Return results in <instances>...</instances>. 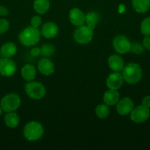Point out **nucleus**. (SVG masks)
Here are the masks:
<instances>
[{"instance_id": "16", "label": "nucleus", "mask_w": 150, "mask_h": 150, "mask_svg": "<svg viewBox=\"0 0 150 150\" xmlns=\"http://www.w3.org/2000/svg\"><path fill=\"white\" fill-rule=\"evenodd\" d=\"M119 98L120 95L117 90L109 89L104 92L103 95V102L108 106H112L117 104L119 100Z\"/></svg>"}, {"instance_id": "22", "label": "nucleus", "mask_w": 150, "mask_h": 150, "mask_svg": "<svg viewBox=\"0 0 150 150\" xmlns=\"http://www.w3.org/2000/svg\"><path fill=\"white\" fill-rule=\"evenodd\" d=\"M19 121L20 119L19 116L14 111L8 112L4 117V123L10 128H15L17 127L19 124Z\"/></svg>"}, {"instance_id": "6", "label": "nucleus", "mask_w": 150, "mask_h": 150, "mask_svg": "<svg viewBox=\"0 0 150 150\" xmlns=\"http://www.w3.org/2000/svg\"><path fill=\"white\" fill-rule=\"evenodd\" d=\"M93 37H94V33L93 30L90 29L88 26H78L77 29L74 31V40L77 43L81 44V45H85L88 44L92 40Z\"/></svg>"}, {"instance_id": "21", "label": "nucleus", "mask_w": 150, "mask_h": 150, "mask_svg": "<svg viewBox=\"0 0 150 150\" xmlns=\"http://www.w3.org/2000/svg\"><path fill=\"white\" fill-rule=\"evenodd\" d=\"M132 4L135 11L144 13L150 7V0H132Z\"/></svg>"}, {"instance_id": "26", "label": "nucleus", "mask_w": 150, "mask_h": 150, "mask_svg": "<svg viewBox=\"0 0 150 150\" xmlns=\"http://www.w3.org/2000/svg\"><path fill=\"white\" fill-rule=\"evenodd\" d=\"M144 47L143 44H141L139 42H135L134 43H131V52L134 53L135 54H141L144 51Z\"/></svg>"}, {"instance_id": "30", "label": "nucleus", "mask_w": 150, "mask_h": 150, "mask_svg": "<svg viewBox=\"0 0 150 150\" xmlns=\"http://www.w3.org/2000/svg\"><path fill=\"white\" fill-rule=\"evenodd\" d=\"M142 105L146 108H150V96H146L142 100Z\"/></svg>"}, {"instance_id": "24", "label": "nucleus", "mask_w": 150, "mask_h": 150, "mask_svg": "<svg viewBox=\"0 0 150 150\" xmlns=\"http://www.w3.org/2000/svg\"><path fill=\"white\" fill-rule=\"evenodd\" d=\"M55 52V47L53 44H44L41 48V54L44 57H50Z\"/></svg>"}, {"instance_id": "11", "label": "nucleus", "mask_w": 150, "mask_h": 150, "mask_svg": "<svg viewBox=\"0 0 150 150\" xmlns=\"http://www.w3.org/2000/svg\"><path fill=\"white\" fill-rule=\"evenodd\" d=\"M124 81V80L122 74H121L119 72H113L110 73L107 78L106 84L109 89L118 90L123 85Z\"/></svg>"}, {"instance_id": "33", "label": "nucleus", "mask_w": 150, "mask_h": 150, "mask_svg": "<svg viewBox=\"0 0 150 150\" xmlns=\"http://www.w3.org/2000/svg\"><path fill=\"white\" fill-rule=\"evenodd\" d=\"M2 112H3V110H2V108H1V105H0V116L2 114Z\"/></svg>"}, {"instance_id": "20", "label": "nucleus", "mask_w": 150, "mask_h": 150, "mask_svg": "<svg viewBox=\"0 0 150 150\" xmlns=\"http://www.w3.org/2000/svg\"><path fill=\"white\" fill-rule=\"evenodd\" d=\"M50 7L49 0H35L33 4V7L35 11L38 14H45L49 10Z\"/></svg>"}, {"instance_id": "2", "label": "nucleus", "mask_w": 150, "mask_h": 150, "mask_svg": "<svg viewBox=\"0 0 150 150\" xmlns=\"http://www.w3.org/2000/svg\"><path fill=\"white\" fill-rule=\"evenodd\" d=\"M124 80L129 84H135L140 81L142 77V70L138 64L129 63L122 70Z\"/></svg>"}, {"instance_id": "13", "label": "nucleus", "mask_w": 150, "mask_h": 150, "mask_svg": "<svg viewBox=\"0 0 150 150\" xmlns=\"http://www.w3.org/2000/svg\"><path fill=\"white\" fill-rule=\"evenodd\" d=\"M38 69L44 76H50L54 71V63L47 57H44L38 62Z\"/></svg>"}, {"instance_id": "17", "label": "nucleus", "mask_w": 150, "mask_h": 150, "mask_svg": "<svg viewBox=\"0 0 150 150\" xmlns=\"http://www.w3.org/2000/svg\"><path fill=\"white\" fill-rule=\"evenodd\" d=\"M17 52V47L13 42L4 43L0 48V56L4 58H11Z\"/></svg>"}, {"instance_id": "29", "label": "nucleus", "mask_w": 150, "mask_h": 150, "mask_svg": "<svg viewBox=\"0 0 150 150\" xmlns=\"http://www.w3.org/2000/svg\"><path fill=\"white\" fill-rule=\"evenodd\" d=\"M143 45L144 48L147 50H150V35L146 36L143 40Z\"/></svg>"}, {"instance_id": "14", "label": "nucleus", "mask_w": 150, "mask_h": 150, "mask_svg": "<svg viewBox=\"0 0 150 150\" xmlns=\"http://www.w3.org/2000/svg\"><path fill=\"white\" fill-rule=\"evenodd\" d=\"M41 34L47 39L54 38L58 34V26L56 23L51 21L46 22L41 28Z\"/></svg>"}, {"instance_id": "27", "label": "nucleus", "mask_w": 150, "mask_h": 150, "mask_svg": "<svg viewBox=\"0 0 150 150\" xmlns=\"http://www.w3.org/2000/svg\"><path fill=\"white\" fill-rule=\"evenodd\" d=\"M9 26L10 24L8 21L4 18H0V35L5 33L8 30Z\"/></svg>"}, {"instance_id": "31", "label": "nucleus", "mask_w": 150, "mask_h": 150, "mask_svg": "<svg viewBox=\"0 0 150 150\" xmlns=\"http://www.w3.org/2000/svg\"><path fill=\"white\" fill-rule=\"evenodd\" d=\"M41 54V48L38 47H34L32 50H31V55L32 57H38Z\"/></svg>"}, {"instance_id": "4", "label": "nucleus", "mask_w": 150, "mask_h": 150, "mask_svg": "<svg viewBox=\"0 0 150 150\" xmlns=\"http://www.w3.org/2000/svg\"><path fill=\"white\" fill-rule=\"evenodd\" d=\"M25 92L27 96L33 100H40L46 95V88L40 82L29 81L25 86Z\"/></svg>"}, {"instance_id": "1", "label": "nucleus", "mask_w": 150, "mask_h": 150, "mask_svg": "<svg viewBox=\"0 0 150 150\" xmlns=\"http://www.w3.org/2000/svg\"><path fill=\"white\" fill-rule=\"evenodd\" d=\"M41 32L38 28L27 26L20 32L19 39L21 43L24 46H33L40 41Z\"/></svg>"}, {"instance_id": "19", "label": "nucleus", "mask_w": 150, "mask_h": 150, "mask_svg": "<svg viewBox=\"0 0 150 150\" xmlns=\"http://www.w3.org/2000/svg\"><path fill=\"white\" fill-rule=\"evenodd\" d=\"M100 19L99 14L96 12H89L85 15V23H86L87 26L94 30L96 26V24L99 23Z\"/></svg>"}, {"instance_id": "23", "label": "nucleus", "mask_w": 150, "mask_h": 150, "mask_svg": "<svg viewBox=\"0 0 150 150\" xmlns=\"http://www.w3.org/2000/svg\"><path fill=\"white\" fill-rule=\"evenodd\" d=\"M96 115L99 119H105L110 115V109L109 106L105 103L100 104L97 105L95 110Z\"/></svg>"}, {"instance_id": "5", "label": "nucleus", "mask_w": 150, "mask_h": 150, "mask_svg": "<svg viewBox=\"0 0 150 150\" xmlns=\"http://www.w3.org/2000/svg\"><path fill=\"white\" fill-rule=\"evenodd\" d=\"M21 105L20 97L15 93L6 95L1 99L0 105L4 111L13 112L17 110Z\"/></svg>"}, {"instance_id": "3", "label": "nucleus", "mask_w": 150, "mask_h": 150, "mask_svg": "<svg viewBox=\"0 0 150 150\" xmlns=\"http://www.w3.org/2000/svg\"><path fill=\"white\" fill-rule=\"evenodd\" d=\"M44 127L42 125L36 121L28 122L24 128V136L29 142H36L39 140L44 135Z\"/></svg>"}, {"instance_id": "15", "label": "nucleus", "mask_w": 150, "mask_h": 150, "mask_svg": "<svg viewBox=\"0 0 150 150\" xmlns=\"http://www.w3.org/2000/svg\"><path fill=\"white\" fill-rule=\"evenodd\" d=\"M108 66L113 72H120L122 71L124 67V59L120 56L113 54L110 56L107 60Z\"/></svg>"}, {"instance_id": "10", "label": "nucleus", "mask_w": 150, "mask_h": 150, "mask_svg": "<svg viewBox=\"0 0 150 150\" xmlns=\"http://www.w3.org/2000/svg\"><path fill=\"white\" fill-rule=\"evenodd\" d=\"M134 108V103L129 98L125 97L119 100L116 104V111L118 114L121 116L127 115L130 114Z\"/></svg>"}, {"instance_id": "32", "label": "nucleus", "mask_w": 150, "mask_h": 150, "mask_svg": "<svg viewBox=\"0 0 150 150\" xmlns=\"http://www.w3.org/2000/svg\"><path fill=\"white\" fill-rule=\"evenodd\" d=\"M9 13L8 9L4 6H0V16H6Z\"/></svg>"}, {"instance_id": "7", "label": "nucleus", "mask_w": 150, "mask_h": 150, "mask_svg": "<svg viewBox=\"0 0 150 150\" xmlns=\"http://www.w3.org/2000/svg\"><path fill=\"white\" fill-rule=\"evenodd\" d=\"M115 51L121 54H125L130 51L131 42L124 35H118L113 41Z\"/></svg>"}, {"instance_id": "25", "label": "nucleus", "mask_w": 150, "mask_h": 150, "mask_svg": "<svg viewBox=\"0 0 150 150\" xmlns=\"http://www.w3.org/2000/svg\"><path fill=\"white\" fill-rule=\"evenodd\" d=\"M141 32L145 36L150 35V18H146L141 22Z\"/></svg>"}, {"instance_id": "8", "label": "nucleus", "mask_w": 150, "mask_h": 150, "mask_svg": "<svg viewBox=\"0 0 150 150\" xmlns=\"http://www.w3.org/2000/svg\"><path fill=\"white\" fill-rule=\"evenodd\" d=\"M149 116V109L142 105L134 108L130 113L131 120L133 122L138 123V124L143 123L146 121Z\"/></svg>"}, {"instance_id": "9", "label": "nucleus", "mask_w": 150, "mask_h": 150, "mask_svg": "<svg viewBox=\"0 0 150 150\" xmlns=\"http://www.w3.org/2000/svg\"><path fill=\"white\" fill-rule=\"evenodd\" d=\"M16 71V64L10 58H2L0 59V75L4 77L13 76Z\"/></svg>"}, {"instance_id": "28", "label": "nucleus", "mask_w": 150, "mask_h": 150, "mask_svg": "<svg viewBox=\"0 0 150 150\" xmlns=\"http://www.w3.org/2000/svg\"><path fill=\"white\" fill-rule=\"evenodd\" d=\"M31 26H33V27L38 28L41 26V23H42V19L39 16H35L32 18L30 21Z\"/></svg>"}, {"instance_id": "12", "label": "nucleus", "mask_w": 150, "mask_h": 150, "mask_svg": "<svg viewBox=\"0 0 150 150\" xmlns=\"http://www.w3.org/2000/svg\"><path fill=\"white\" fill-rule=\"evenodd\" d=\"M69 20L71 23L75 26H80L84 25L85 20V15L80 9L77 7L72 8L69 12Z\"/></svg>"}, {"instance_id": "18", "label": "nucleus", "mask_w": 150, "mask_h": 150, "mask_svg": "<svg viewBox=\"0 0 150 150\" xmlns=\"http://www.w3.org/2000/svg\"><path fill=\"white\" fill-rule=\"evenodd\" d=\"M22 78L26 81H32L36 76V70L35 67L30 64H26L24 66L21 70Z\"/></svg>"}]
</instances>
